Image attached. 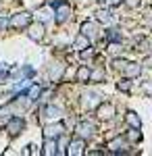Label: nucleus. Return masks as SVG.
<instances>
[{
    "label": "nucleus",
    "mask_w": 152,
    "mask_h": 156,
    "mask_svg": "<svg viewBox=\"0 0 152 156\" xmlns=\"http://www.w3.org/2000/svg\"><path fill=\"white\" fill-rule=\"evenodd\" d=\"M29 21H31L29 12H17V15H13L11 25L15 27V29H23V27H27V25H29Z\"/></svg>",
    "instance_id": "obj_1"
},
{
    "label": "nucleus",
    "mask_w": 152,
    "mask_h": 156,
    "mask_svg": "<svg viewBox=\"0 0 152 156\" xmlns=\"http://www.w3.org/2000/svg\"><path fill=\"white\" fill-rule=\"evenodd\" d=\"M23 127H25V123H23V119H11L9 123H6V129H9V133L11 135H19V133L23 131Z\"/></svg>",
    "instance_id": "obj_2"
},
{
    "label": "nucleus",
    "mask_w": 152,
    "mask_h": 156,
    "mask_svg": "<svg viewBox=\"0 0 152 156\" xmlns=\"http://www.w3.org/2000/svg\"><path fill=\"white\" fill-rule=\"evenodd\" d=\"M42 36H44V27L40 23H35L29 27V37H34V40H42Z\"/></svg>",
    "instance_id": "obj_3"
},
{
    "label": "nucleus",
    "mask_w": 152,
    "mask_h": 156,
    "mask_svg": "<svg viewBox=\"0 0 152 156\" xmlns=\"http://www.w3.org/2000/svg\"><path fill=\"white\" fill-rule=\"evenodd\" d=\"M9 119H11V108H9V106L0 108V127H6Z\"/></svg>",
    "instance_id": "obj_4"
},
{
    "label": "nucleus",
    "mask_w": 152,
    "mask_h": 156,
    "mask_svg": "<svg viewBox=\"0 0 152 156\" xmlns=\"http://www.w3.org/2000/svg\"><path fill=\"white\" fill-rule=\"evenodd\" d=\"M100 117H102V119H110V117H113V106H110V104L102 106L100 108Z\"/></svg>",
    "instance_id": "obj_5"
}]
</instances>
